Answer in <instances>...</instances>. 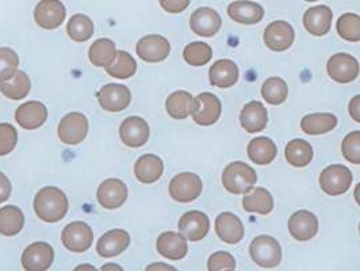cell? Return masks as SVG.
<instances>
[{"label":"cell","mask_w":360,"mask_h":271,"mask_svg":"<svg viewBox=\"0 0 360 271\" xmlns=\"http://www.w3.org/2000/svg\"><path fill=\"white\" fill-rule=\"evenodd\" d=\"M34 212L44 222L61 221L68 212L67 196L58 187H44L34 198Z\"/></svg>","instance_id":"6da1fadb"},{"label":"cell","mask_w":360,"mask_h":271,"mask_svg":"<svg viewBox=\"0 0 360 271\" xmlns=\"http://www.w3.org/2000/svg\"><path fill=\"white\" fill-rule=\"evenodd\" d=\"M257 182V174L251 165L244 162H233L226 165L222 172L224 187L236 196L247 194Z\"/></svg>","instance_id":"7a4b0ae2"},{"label":"cell","mask_w":360,"mask_h":271,"mask_svg":"<svg viewBox=\"0 0 360 271\" xmlns=\"http://www.w3.org/2000/svg\"><path fill=\"white\" fill-rule=\"evenodd\" d=\"M250 255L259 267L275 269L282 262V247L272 236H256L250 244Z\"/></svg>","instance_id":"3957f363"},{"label":"cell","mask_w":360,"mask_h":271,"mask_svg":"<svg viewBox=\"0 0 360 271\" xmlns=\"http://www.w3.org/2000/svg\"><path fill=\"white\" fill-rule=\"evenodd\" d=\"M352 172L342 164H332L323 170L320 175V186L328 196L345 194L352 184Z\"/></svg>","instance_id":"277c9868"},{"label":"cell","mask_w":360,"mask_h":271,"mask_svg":"<svg viewBox=\"0 0 360 271\" xmlns=\"http://www.w3.org/2000/svg\"><path fill=\"white\" fill-rule=\"evenodd\" d=\"M326 71L332 80L340 84H347L359 76V61L351 54H333L326 63Z\"/></svg>","instance_id":"5b68a950"},{"label":"cell","mask_w":360,"mask_h":271,"mask_svg":"<svg viewBox=\"0 0 360 271\" xmlns=\"http://www.w3.org/2000/svg\"><path fill=\"white\" fill-rule=\"evenodd\" d=\"M57 132H58V139L64 144H80L87 137L89 120L82 113H70L60 121Z\"/></svg>","instance_id":"8992f818"},{"label":"cell","mask_w":360,"mask_h":271,"mask_svg":"<svg viewBox=\"0 0 360 271\" xmlns=\"http://www.w3.org/2000/svg\"><path fill=\"white\" fill-rule=\"evenodd\" d=\"M222 105L218 96L212 92H202L194 99L191 111L193 120L200 127L214 125L221 117Z\"/></svg>","instance_id":"52a82bcc"},{"label":"cell","mask_w":360,"mask_h":271,"mask_svg":"<svg viewBox=\"0 0 360 271\" xmlns=\"http://www.w3.org/2000/svg\"><path fill=\"white\" fill-rule=\"evenodd\" d=\"M202 179L194 172H181L169 182V196L176 202H193L202 193Z\"/></svg>","instance_id":"ba28073f"},{"label":"cell","mask_w":360,"mask_h":271,"mask_svg":"<svg viewBox=\"0 0 360 271\" xmlns=\"http://www.w3.org/2000/svg\"><path fill=\"white\" fill-rule=\"evenodd\" d=\"M61 240L67 250L76 253H86L94 241V232L89 224L75 221L64 228Z\"/></svg>","instance_id":"9c48e42d"},{"label":"cell","mask_w":360,"mask_h":271,"mask_svg":"<svg viewBox=\"0 0 360 271\" xmlns=\"http://www.w3.org/2000/svg\"><path fill=\"white\" fill-rule=\"evenodd\" d=\"M96 98L101 108L110 113H120L129 108L131 102V92L124 84L110 83L96 92Z\"/></svg>","instance_id":"30bf717a"},{"label":"cell","mask_w":360,"mask_h":271,"mask_svg":"<svg viewBox=\"0 0 360 271\" xmlns=\"http://www.w3.org/2000/svg\"><path fill=\"white\" fill-rule=\"evenodd\" d=\"M67 17L65 6L60 0H41L34 10L37 25L46 30H53L64 23Z\"/></svg>","instance_id":"8fae6325"},{"label":"cell","mask_w":360,"mask_h":271,"mask_svg":"<svg viewBox=\"0 0 360 271\" xmlns=\"http://www.w3.org/2000/svg\"><path fill=\"white\" fill-rule=\"evenodd\" d=\"M54 253L51 244L37 241L22 253V266L27 271H45L53 265Z\"/></svg>","instance_id":"7c38bea8"},{"label":"cell","mask_w":360,"mask_h":271,"mask_svg":"<svg viewBox=\"0 0 360 271\" xmlns=\"http://www.w3.org/2000/svg\"><path fill=\"white\" fill-rule=\"evenodd\" d=\"M264 44L274 52L288 51L295 39L294 27L285 20H275L264 30Z\"/></svg>","instance_id":"4fadbf2b"},{"label":"cell","mask_w":360,"mask_h":271,"mask_svg":"<svg viewBox=\"0 0 360 271\" xmlns=\"http://www.w3.org/2000/svg\"><path fill=\"white\" fill-rule=\"evenodd\" d=\"M136 51L145 63H160L169 56L171 45L165 37L149 34L137 42Z\"/></svg>","instance_id":"5bb4252c"},{"label":"cell","mask_w":360,"mask_h":271,"mask_svg":"<svg viewBox=\"0 0 360 271\" xmlns=\"http://www.w3.org/2000/svg\"><path fill=\"white\" fill-rule=\"evenodd\" d=\"M222 19L214 8L200 7L191 14L190 27L199 37H213L221 30Z\"/></svg>","instance_id":"9a60e30c"},{"label":"cell","mask_w":360,"mask_h":271,"mask_svg":"<svg viewBox=\"0 0 360 271\" xmlns=\"http://www.w3.org/2000/svg\"><path fill=\"white\" fill-rule=\"evenodd\" d=\"M179 231L190 241H199L205 239L210 231L209 217L198 210L187 212L180 217Z\"/></svg>","instance_id":"2e32d148"},{"label":"cell","mask_w":360,"mask_h":271,"mask_svg":"<svg viewBox=\"0 0 360 271\" xmlns=\"http://www.w3.org/2000/svg\"><path fill=\"white\" fill-rule=\"evenodd\" d=\"M288 232L298 241H307L319 232V218L309 210H298L288 220Z\"/></svg>","instance_id":"e0dca14e"},{"label":"cell","mask_w":360,"mask_h":271,"mask_svg":"<svg viewBox=\"0 0 360 271\" xmlns=\"http://www.w3.org/2000/svg\"><path fill=\"white\" fill-rule=\"evenodd\" d=\"M127 199V184L121 179L111 178L102 182L98 189V202L108 210L121 208Z\"/></svg>","instance_id":"ac0fdd59"},{"label":"cell","mask_w":360,"mask_h":271,"mask_svg":"<svg viewBox=\"0 0 360 271\" xmlns=\"http://www.w3.org/2000/svg\"><path fill=\"white\" fill-rule=\"evenodd\" d=\"M149 134V125L141 117H129L120 127L121 140L130 148H140L146 144Z\"/></svg>","instance_id":"d6986e66"},{"label":"cell","mask_w":360,"mask_h":271,"mask_svg":"<svg viewBox=\"0 0 360 271\" xmlns=\"http://www.w3.org/2000/svg\"><path fill=\"white\" fill-rule=\"evenodd\" d=\"M333 20V13L328 6H314L307 8L304 15V26L314 37H323L329 33Z\"/></svg>","instance_id":"ffe728a7"},{"label":"cell","mask_w":360,"mask_h":271,"mask_svg":"<svg viewBox=\"0 0 360 271\" xmlns=\"http://www.w3.org/2000/svg\"><path fill=\"white\" fill-rule=\"evenodd\" d=\"M48 118V110L44 103L30 101L22 103L15 111V120L20 127L27 130H34L45 124Z\"/></svg>","instance_id":"44dd1931"},{"label":"cell","mask_w":360,"mask_h":271,"mask_svg":"<svg viewBox=\"0 0 360 271\" xmlns=\"http://www.w3.org/2000/svg\"><path fill=\"white\" fill-rule=\"evenodd\" d=\"M216 232L218 237L226 244L240 243L245 234L241 220L231 212H224L217 217Z\"/></svg>","instance_id":"7402d4cb"},{"label":"cell","mask_w":360,"mask_h":271,"mask_svg":"<svg viewBox=\"0 0 360 271\" xmlns=\"http://www.w3.org/2000/svg\"><path fill=\"white\" fill-rule=\"evenodd\" d=\"M228 15L241 25H256L264 18L263 6L250 0H236L228 6Z\"/></svg>","instance_id":"603a6c76"},{"label":"cell","mask_w":360,"mask_h":271,"mask_svg":"<svg viewBox=\"0 0 360 271\" xmlns=\"http://www.w3.org/2000/svg\"><path fill=\"white\" fill-rule=\"evenodd\" d=\"M238 77H240V71L237 64L228 58L218 60L210 67V71H209V79L212 86L218 89L232 87L238 82Z\"/></svg>","instance_id":"cb8c5ba5"},{"label":"cell","mask_w":360,"mask_h":271,"mask_svg":"<svg viewBox=\"0 0 360 271\" xmlns=\"http://www.w3.org/2000/svg\"><path fill=\"white\" fill-rule=\"evenodd\" d=\"M240 122L248 133H259L264 130L269 122L267 108L259 101L247 103L240 114Z\"/></svg>","instance_id":"d4e9b609"},{"label":"cell","mask_w":360,"mask_h":271,"mask_svg":"<svg viewBox=\"0 0 360 271\" xmlns=\"http://www.w3.org/2000/svg\"><path fill=\"white\" fill-rule=\"evenodd\" d=\"M130 244V236L125 229H112L98 240L96 251L102 258H112L124 253Z\"/></svg>","instance_id":"484cf974"},{"label":"cell","mask_w":360,"mask_h":271,"mask_svg":"<svg viewBox=\"0 0 360 271\" xmlns=\"http://www.w3.org/2000/svg\"><path fill=\"white\" fill-rule=\"evenodd\" d=\"M158 251L171 260H180L188 253L186 237L176 232H164L158 239Z\"/></svg>","instance_id":"4316f807"},{"label":"cell","mask_w":360,"mask_h":271,"mask_svg":"<svg viewBox=\"0 0 360 271\" xmlns=\"http://www.w3.org/2000/svg\"><path fill=\"white\" fill-rule=\"evenodd\" d=\"M164 163L158 155H143L134 165V174L141 183H155L162 178Z\"/></svg>","instance_id":"83f0119b"},{"label":"cell","mask_w":360,"mask_h":271,"mask_svg":"<svg viewBox=\"0 0 360 271\" xmlns=\"http://www.w3.org/2000/svg\"><path fill=\"white\" fill-rule=\"evenodd\" d=\"M243 208L248 213L267 216L274 210V198L267 189L256 187L244 196Z\"/></svg>","instance_id":"f1b7e54d"},{"label":"cell","mask_w":360,"mask_h":271,"mask_svg":"<svg viewBox=\"0 0 360 271\" xmlns=\"http://www.w3.org/2000/svg\"><path fill=\"white\" fill-rule=\"evenodd\" d=\"M248 158L259 165H267L274 162L278 155V146L269 137H255L247 146Z\"/></svg>","instance_id":"f546056e"},{"label":"cell","mask_w":360,"mask_h":271,"mask_svg":"<svg viewBox=\"0 0 360 271\" xmlns=\"http://www.w3.org/2000/svg\"><path fill=\"white\" fill-rule=\"evenodd\" d=\"M338 127V117L330 113L307 114L301 121V129L307 136H320Z\"/></svg>","instance_id":"4dcf8cb0"},{"label":"cell","mask_w":360,"mask_h":271,"mask_svg":"<svg viewBox=\"0 0 360 271\" xmlns=\"http://www.w3.org/2000/svg\"><path fill=\"white\" fill-rule=\"evenodd\" d=\"M30 89H32V82L27 73L18 70L10 79L0 82L1 94L13 101H20L26 98L30 92Z\"/></svg>","instance_id":"1f68e13d"},{"label":"cell","mask_w":360,"mask_h":271,"mask_svg":"<svg viewBox=\"0 0 360 271\" xmlns=\"http://www.w3.org/2000/svg\"><path fill=\"white\" fill-rule=\"evenodd\" d=\"M117 54L118 51L115 48V44L108 38H101L91 45L89 58L95 67L108 68L115 61Z\"/></svg>","instance_id":"d6a6232c"},{"label":"cell","mask_w":360,"mask_h":271,"mask_svg":"<svg viewBox=\"0 0 360 271\" xmlns=\"http://www.w3.org/2000/svg\"><path fill=\"white\" fill-rule=\"evenodd\" d=\"M194 96L187 91H175L172 92L165 102L167 113L175 120H184L191 115L194 108Z\"/></svg>","instance_id":"836d02e7"},{"label":"cell","mask_w":360,"mask_h":271,"mask_svg":"<svg viewBox=\"0 0 360 271\" xmlns=\"http://www.w3.org/2000/svg\"><path fill=\"white\" fill-rule=\"evenodd\" d=\"M285 156L292 167L304 168L313 160V148L307 140H291L285 149Z\"/></svg>","instance_id":"e575fe53"},{"label":"cell","mask_w":360,"mask_h":271,"mask_svg":"<svg viewBox=\"0 0 360 271\" xmlns=\"http://www.w3.org/2000/svg\"><path fill=\"white\" fill-rule=\"evenodd\" d=\"M25 225V216L18 206L8 205L0 209V234L15 236L20 234Z\"/></svg>","instance_id":"d590c367"},{"label":"cell","mask_w":360,"mask_h":271,"mask_svg":"<svg viewBox=\"0 0 360 271\" xmlns=\"http://www.w3.org/2000/svg\"><path fill=\"white\" fill-rule=\"evenodd\" d=\"M288 84L282 77H278V76L269 77L262 86L263 99L272 106H278V105L285 103V101L288 99Z\"/></svg>","instance_id":"8d00e7d4"},{"label":"cell","mask_w":360,"mask_h":271,"mask_svg":"<svg viewBox=\"0 0 360 271\" xmlns=\"http://www.w3.org/2000/svg\"><path fill=\"white\" fill-rule=\"evenodd\" d=\"M67 33L76 42H86L94 34V22L84 14H75L68 20Z\"/></svg>","instance_id":"74e56055"},{"label":"cell","mask_w":360,"mask_h":271,"mask_svg":"<svg viewBox=\"0 0 360 271\" xmlns=\"http://www.w3.org/2000/svg\"><path fill=\"white\" fill-rule=\"evenodd\" d=\"M213 57V49L206 42H191L183 51V58L193 67L206 65Z\"/></svg>","instance_id":"f35d334b"},{"label":"cell","mask_w":360,"mask_h":271,"mask_svg":"<svg viewBox=\"0 0 360 271\" xmlns=\"http://www.w3.org/2000/svg\"><path fill=\"white\" fill-rule=\"evenodd\" d=\"M106 73L115 79L125 80L137 73V63L127 52L118 51L114 64L106 68Z\"/></svg>","instance_id":"ab89813d"},{"label":"cell","mask_w":360,"mask_h":271,"mask_svg":"<svg viewBox=\"0 0 360 271\" xmlns=\"http://www.w3.org/2000/svg\"><path fill=\"white\" fill-rule=\"evenodd\" d=\"M338 34L340 38L349 41V42H358L360 41V17L354 13H345L340 18L338 19Z\"/></svg>","instance_id":"60d3db41"},{"label":"cell","mask_w":360,"mask_h":271,"mask_svg":"<svg viewBox=\"0 0 360 271\" xmlns=\"http://www.w3.org/2000/svg\"><path fill=\"white\" fill-rule=\"evenodd\" d=\"M342 156L352 164H360V130L348 133L342 143Z\"/></svg>","instance_id":"b9f144b4"},{"label":"cell","mask_w":360,"mask_h":271,"mask_svg":"<svg viewBox=\"0 0 360 271\" xmlns=\"http://www.w3.org/2000/svg\"><path fill=\"white\" fill-rule=\"evenodd\" d=\"M18 65V54L10 48H0V82L10 79L17 73Z\"/></svg>","instance_id":"7bdbcfd3"},{"label":"cell","mask_w":360,"mask_h":271,"mask_svg":"<svg viewBox=\"0 0 360 271\" xmlns=\"http://www.w3.org/2000/svg\"><path fill=\"white\" fill-rule=\"evenodd\" d=\"M18 143V132L11 124H0V156H6Z\"/></svg>","instance_id":"ee69618b"},{"label":"cell","mask_w":360,"mask_h":271,"mask_svg":"<svg viewBox=\"0 0 360 271\" xmlns=\"http://www.w3.org/2000/svg\"><path fill=\"white\" fill-rule=\"evenodd\" d=\"M207 270L222 271L236 270V259L226 251H218L214 253L207 260Z\"/></svg>","instance_id":"f6af8a7d"},{"label":"cell","mask_w":360,"mask_h":271,"mask_svg":"<svg viewBox=\"0 0 360 271\" xmlns=\"http://www.w3.org/2000/svg\"><path fill=\"white\" fill-rule=\"evenodd\" d=\"M164 11L169 14L183 13L191 3V0H159Z\"/></svg>","instance_id":"bcb514c9"},{"label":"cell","mask_w":360,"mask_h":271,"mask_svg":"<svg viewBox=\"0 0 360 271\" xmlns=\"http://www.w3.org/2000/svg\"><path fill=\"white\" fill-rule=\"evenodd\" d=\"M10 196H11L10 179L3 172H0V203L10 198Z\"/></svg>","instance_id":"7dc6e473"},{"label":"cell","mask_w":360,"mask_h":271,"mask_svg":"<svg viewBox=\"0 0 360 271\" xmlns=\"http://www.w3.org/2000/svg\"><path fill=\"white\" fill-rule=\"evenodd\" d=\"M348 113L351 115V118L360 124V94L355 95L348 105Z\"/></svg>","instance_id":"c3c4849f"},{"label":"cell","mask_w":360,"mask_h":271,"mask_svg":"<svg viewBox=\"0 0 360 271\" xmlns=\"http://www.w3.org/2000/svg\"><path fill=\"white\" fill-rule=\"evenodd\" d=\"M158 269H162V270H175L174 267H169L168 265H164V263H155V265H150L148 267V270H158Z\"/></svg>","instance_id":"681fc988"},{"label":"cell","mask_w":360,"mask_h":271,"mask_svg":"<svg viewBox=\"0 0 360 271\" xmlns=\"http://www.w3.org/2000/svg\"><path fill=\"white\" fill-rule=\"evenodd\" d=\"M354 197H355L356 203L360 206V183L356 184V187H355V190H354Z\"/></svg>","instance_id":"f907efd6"},{"label":"cell","mask_w":360,"mask_h":271,"mask_svg":"<svg viewBox=\"0 0 360 271\" xmlns=\"http://www.w3.org/2000/svg\"><path fill=\"white\" fill-rule=\"evenodd\" d=\"M108 269H115V270H122L121 267H118L117 265H106V267H103V270H108Z\"/></svg>","instance_id":"816d5d0a"},{"label":"cell","mask_w":360,"mask_h":271,"mask_svg":"<svg viewBox=\"0 0 360 271\" xmlns=\"http://www.w3.org/2000/svg\"><path fill=\"white\" fill-rule=\"evenodd\" d=\"M305 1H310V3H313V1H317V0H305Z\"/></svg>","instance_id":"f5cc1de1"},{"label":"cell","mask_w":360,"mask_h":271,"mask_svg":"<svg viewBox=\"0 0 360 271\" xmlns=\"http://www.w3.org/2000/svg\"><path fill=\"white\" fill-rule=\"evenodd\" d=\"M359 234H360V224H359Z\"/></svg>","instance_id":"db71d44e"}]
</instances>
